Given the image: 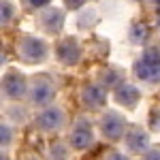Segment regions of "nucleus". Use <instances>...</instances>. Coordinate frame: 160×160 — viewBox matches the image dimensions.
I'll use <instances>...</instances> for the list:
<instances>
[{
    "label": "nucleus",
    "mask_w": 160,
    "mask_h": 160,
    "mask_svg": "<svg viewBox=\"0 0 160 160\" xmlns=\"http://www.w3.org/2000/svg\"><path fill=\"white\" fill-rule=\"evenodd\" d=\"M135 73L143 81H156V79H160V47L145 49L143 58L137 62Z\"/></svg>",
    "instance_id": "obj_1"
},
{
    "label": "nucleus",
    "mask_w": 160,
    "mask_h": 160,
    "mask_svg": "<svg viewBox=\"0 0 160 160\" xmlns=\"http://www.w3.org/2000/svg\"><path fill=\"white\" fill-rule=\"evenodd\" d=\"M53 94H56L53 83H51L47 77H38L37 81H34V86H32V90H30V98H32V102L38 105V107L49 105L51 100H53Z\"/></svg>",
    "instance_id": "obj_2"
},
{
    "label": "nucleus",
    "mask_w": 160,
    "mask_h": 160,
    "mask_svg": "<svg viewBox=\"0 0 160 160\" xmlns=\"http://www.w3.org/2000/svg\"><path fill=\"white\" fill-rule=\"evenodd\" d=\"M45 53H47V47H45V43L43 41H38L34 37H26L22 43H19V56L28 62H38L45 58Z\"/></svg>",
    "instance_id": "obj_3"
},
{
    "label": "nucleus",
    "mask_w": 160,
    "mask_h": 160,
    "mask_svg": "<svg viewBox=\"0 0 160 160\" xmlns=\"http://www.w3.org/2000/svg\"><path fill=\"white\" fill-rule=\"evenodd\" d=\"M100 128H102V135L107 137V139H111V141L122 139V135H124L122 115H118L115 111H107L105 118H102V122H100Z\"/></svg>",
    "instance_id": "obj_4"
},
{
    "label": "nucleus",
    "mask_w": 160,
    "mask_h": 160,
    "mask_svg": "<svg viewBox=\"0 0 160 160\" xmlns=\"http://www.w3.org/2000/svg\"><path fill=\"white\" fill-rule=\"evenodd\" d=\"M92 141H94V135H92L90 124L79 122L73 128V135H71V145H73L75 149H86V148H90V145H92Z\"/></svg>",
    "instance_id": "obj_5"
},
{
    "label": "nucleus",
    "mask_w": 160,
    "mask_h": 160,
    "mask_svg": "<svg viewBox=\"0 0 160 160\" xmlns=\"http://www.w3.org/2000/svg\"><path fill=\"white\" fill-rule=\"evenodd\" d=\"M2 86H4V92L11 98H19V96H24V92H26V79L19 73H9V75H4Z\"/></svg>",
    "instance_id": "obj_6"
},
{
    "label": "nucleus",
    "mask_w": 160,
    "mask_h": 160,
    "mask_svg": "<svg viewBox=\"0 0 160 160\" xmlns=\"http://www.w3.org/2000/svg\"><path fill=\"white\" fill-rule=\"evenodd\" d=\"M62 122H64V113L58 107H49L38 115V126L45 130H56L62 126Z\"/></svg>",
    "instance_id": "obj_7"
},
{
    "label": "nucleus",
    "mask_w": 160,
    "mask_h": 160,
    "mask_svg": "<svg viewBox=\"0 0 160 160\" xmlns=\"http://www.w3.org/2000/svg\"><path fill=\"white\" fill-rule=\"evenodd\" d=\"M113 96H115V100L120 102V105H126V107H132L137 100H139V90H137L132 83H120V86L115 88V92H113Z\"/></svg>",
    "instance_id": "obj_8"
},
{
    "label": "nucleus",
    "mask_w": 160,
    "mask_h": 160,
    "mask_svg": "<svg viewBox=\"0 0 160 160\" xmlns=\"http://www.w3.org/2000/svg\"><path fill=\"white\" fill-rule=\"evenodd\" d=\"M81 100L90 109H98V107L105 105V94L98 86H86L81 90Z\"/></svg>",
    "instance_id": "obj_9"
},
{
    "label": "nucleus",
    "mask_w": 160,
    "mask_h": 160,
    "mask_svg": "<svg viewBox=\"0 0 160 160\" xmlns=\"http://www.w3.org/2000/svg\"><path fill=\"white\" fill-rule=\"evenodd\" d=\"M56 51H58V58H60L64 64H75V62L79 60V45L75 43L73 38L62 41Z\"/></svg>",
    "instance_id": "obj_10"
},
{
    "label": "nucleus",
    "mask_w": 160,
    "mask_h": 160,
    "mask_svg": "<svg viewBox=\"0 0 160 160\" xmlns=\"http://www.w3.org/2000/svg\"><path fill=\"white\" fill-rule=\"evenodd\" d=\"M126 145H128V149L130 152H145L149 145V137L141 130V128H132L128 135H126Z\"/></svg>",
    "instance_id": "obj_11"
},
{
    "label": "nucleus",
    "mask_w": 160,
    "mask_h": 160,
    "mask_svg": "<svg viewBox=\"0 0 160 160\" xmlns=\"http://www.w3.org/2000/svg\"><path fill=\"white\" fill-rule=\"evenodd\" d=\"M43 24L47 26V30H56V28H60L62 24V13L56 11V9H51L43 15Z\"/></svg>",
    "instance_id": "obj_12"
},
{
    "label": "nucleus",
    "mask_w": 160,
    "mask_h": 160,
    "mask_svg": "<svg viewBox=\"0 0 160 160\" xmlns=\"http://www.w3.org/2000/svg\"><path fill=\"white\" fill-rule=\"evenodd\" d=\"M132 41H145L148 38V26H143V24H137L132 26Z\"/></svg>",
    "instance_id": "obj_13"
},
{
    "label": "nucleus",
    "mask_w": 160,
    "mask_h": 160,
    "mask_svg": "<svg viewBox=\"0 0 160 160\" xmlns=\"http://www.w3.org/2000/svg\"><path fill=\"white\" fill-rule=\"evenodd\" d=\"M9 19H11V2L2 0V24H9Z\"/></svg>",
    "instance_id": "obj_14"
},
{
    "label": "nucleus",
    "mask_w": 160,
    "mask_h": 160,
    "mask_svg": "<svg viewBox=\"0 0 160 160\" xmlns=\"http://www.w3.org/2000/svg\"><path fill=\"white\" fill-rule=\"evenodd\" d=\"M143 160H160V149H148Z\"/></svg>",
    "instance_id": "obj_15"
},
{
    "label": "nucleus",
    "mask_w": 160,
    "mask_h": 160,
    "mask_svg": "<svg viewBox=\"0 0 160 160\" xmlns=\"http://www.w3.org/2000/svg\"><path fill=\"white\" fill-rule=\"evenodd\" d=\"M0 132H2V145L11 141V130H9V128H7L4 124H2V128H0Z\"/></svg>",
    "instance_id": "obj_16"
},
{
    "label": "nucleus",
    "mask_w": 160,
    "mask_h": 160,
    "mask_svg": "<svg viewBox=\"0 0 160 160\" xmlns=\"http://www.w3.org/2000/svg\"><path fill=\"white\" fill-rule=\"evenodd\" d=\"M64 2H66V7H71V9H79L86 0H64Z\"/></svg>",
    "instance_id": "obj_17"
},
{
    "label": "nucleus",
    "mask_w": 160,
    "mask_h": 160,
    "mask_svg": "<svg viewBox=\"0 0 160 160\" xmlns=\"http://www.w3.org/2000/svg\"><path fill=\"white\" fill-rule=\"evenodd\" d=\"M107 160H128V158H126L124 154H111V156H109Z\"/></svg>",
    "instance_id": "obj_18"
},
{
    "label": "nucleus",
    "mask_w": 160,
    "mask_h": 160,
    "mask_svg": "<svg viewBox=\"0 0 160 160\" xmlns=\"http://www.w3.org/2000/svg\"><path fill=\"white\" fill-rule=\"evenodd\" d=\"M49 0H30V4H34V7H43V4H47Z\"/></svg>",
    "instance_id": "obj_19"
},
{
    "label": "nucleus",
    "mask_w": 160,
    "mask_h": 160,
    "mask_svg": "<svg viewBox=\"0 0 160 160\" xmlns=\"http://www.w3.org/2000/svg\"><path fill=\"white\" fill-rule=\"evenodd\" d=\"M158 28H160V15H158Z\"/></svg>",
    "instance_id": "obj_20"
},
{
    "label": "nucleus",
    "mask_w": 160,
    "mask_h": 160,
    "mask_svg": "<svg viewBox=\"0 0 160 160\" xmlns=\"http://www.w3.org/2000/svg\"><path fill=\"white\" fill-rule=\"evenodd\" d=\"M156 2H158V4H160V0H156Z\"/></svg>",
    "instance_id": "obj_21"
}]
</instances>
